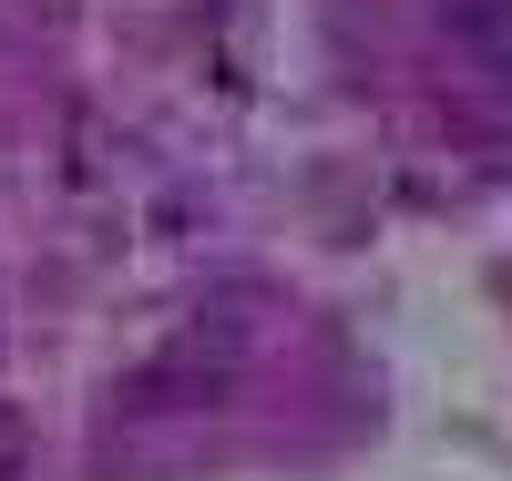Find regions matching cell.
<instances>
[{"mask_svg":"<svg viewBox=\"0 0 512 481\" xmlns=\"http://www.w3.org/2000/svg\"><path fill=\"white\" fill-rule=\"evenodd\" d=\"M461 41H472V52L512 82V0H472V11H461Z\"/></svg>","mask_w":512,"mask_h":481,"instance_id":"1","label":"cell"}]
</instances>
